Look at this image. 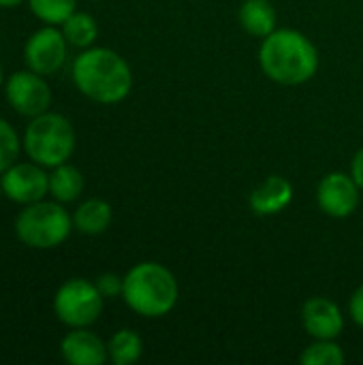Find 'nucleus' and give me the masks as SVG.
Listing matches in <instances>:
<instances>
[{"label": "nucleus", "instance_id": "2eb2a0df", "mask_svg": "<svg viewBox=\"0 0 363 365\" xmlns=\"http://www.w3.org/2000/svg\"><path fill=\"white\" fill-rule=\"evenodd\" d=\"M237 19L242 28L257 38H265L276 30V9L270 0H246L240 6Z\"/></svg>", "mask_w": 363, "mask_h": 365}, {"label": "nucleus", "instance_id": "cd10ccee", "mask_svg": "<svg viewBox=\"0 0 363 365\" xmlns=\"http://www.w3.org/2000/svg\"><path fill=\"white\" fill-rule=\"evenodd\" d=\"M92 2H101V0H92Z\"/></svg>", "mask_w": 363, "mask_h": 365}, {"label": "nucleus", "instance_id": "4be33fe9", "mask_svg": "<svg viewBox=\"0 0 363 365\" xmlns=\"http://www.w3.org/2000/svg\"><path fill=\"white\" fill-rule=\"evenodd\" d=\"M96 289L101 291V295L105 299H116V297H122V289H124V276H118L113 272H107V274H101L96 280H94Z\"/></svg>", "mask_w": 363, "mask_h": 365}, {"label": "nucleus", "instance_id": "9b49d317", "mask_svg": "<svg viewBox=\"0 0 363 365\" xmlns=\"http://www.w3.org/2000/svg\"><path fill=\"white\" fill-rule=\"evenodd\" d=\"M302 323L315 340H336L344 331V314L327 297H310L302 308Z\"/></svg>", "mask_w": 363, "mask_h": 365}, {"label": "nucleus", "instance_id": "412c9836", "mask_svg": "<svg viewBox=\"0 0 363 365\" xmlns=\"http://www.w3.org/2000/svg\"><path fill=\"white\" fill-rule=\"evenodd\" d=\"M21 152H24V143L19 133L13 128L9 120L0 118V173L6 171L13 163H17Z\"/></svg>", "mask_w": 363, "mask_h": 365}, {"label": "nucleus", "instance_id": "20e7f679", "mask_svg": "<svg viewBox=\"0 0 363 365\" xmlns=\"http://www.w3.org/2000/svg\"><path fill=\"white\" fill-rule=\"evenodd\" d=\"M21 143L26 158L39 163L45 169H53L62 163H68L75 154L77 133L66 115L58 111H45L28 120Z\"/></svg>", "mask_w": 363, "mask_h": 365}, {"label": "nucleus", "instance_id": "aec40b11", "mask_svg": "<svg viewBox=\"0 0 363 365\" xmlns=\"http://www.w3.org/2000/svg\"><path fill=\"white\" fill-rule=\"evenodd\" d=\"M344 359V351L336 340H315V344L306 346L300 357L304 365H340Z\"/></svg>", "mask_w": 363, "mask_h": 365}, {"label": "nucleus", "instance_id": "393cba45", "mask_svg": "<svg viewBox=\"0 0 363 365\" xmlns=\"http://www.w3.org/2000/svg\"><path fill=\"white\" fill-rule=\"evenodd\" d=\"M26 0H0V9H17Z\"/></svg>", "mask_w": 363, "mask_h": 365}, {"label": "nucleus", "instance_id": "5701e85b", "mask_svg": "<svg viewBox=\"0 0 363 365\" xmlns=\"http://www.w3.org/2000/svg\"><path fill=\"white\" fill-rule=\"evenodd\" d=\"M349 314H351V319H353V323H355L357 327H363V284L351 295Z\"/></svg>", "mask_w": 363, "mask_h": 365}, {"label": "nucleus", "instance_id": "7ed1b4c3", "mask_svg": "<svg viewBox=\"0 0 363 365\" xmlns=\"http://www.w3.org/2000/svg\"><path fill=\"white\" fill-rule=\"evenodd\" d=\"M180 297L173 272L160 263L143 261L131 267L124 276L122 299L143 319H160L169 314Z\"/></svg>", "mask_w": 363, "mask_h": 365}, {"label": "nucleus", "instance_id": "bb28decb", "mask_svg": "<svg viewBox=\"0 0 363 365\" xmlns=\"http://www.w3.org/2000/svg\"><path fill=\"white\" fill-rule=\"evenodd\" d=\"M0 199H4V190H2V180H0Z\"/></svg>", "mask_w": 363, "mask_h": 365}, {"label": "nucleus", "instance_id": "39448f33", "mask_svg": "<svg viewBox=\"0 0 363 365\" xmlns=\"http://www.w3.org/2000/svg\"><path fill=\"white\" fill-rule=\"evenodd\" d=\"M13 231L17 242L32 250H53L68 240L71 231H75L73 214L56 199H41L17 212Z\"/></svg>", "mask_w": 363, "mask_h": 365}, {"label": "nucleus", "instance_id": "f257e3e1", "mask_svg": "<svg viewBox=\"0 0 363 365\" xmlns=\"http://www.w3.org/2000/svg\"><path fill=\"white\" fill-rule=\"evenodd\" d=\"M71 77L75 88L98 105L122 103L133 90L128 62L109 47H88L73 60Z\"/></svg>", "mask_w": 363, "mask_h": 365}, {"label": "nucleus", "instance_id": "6e6552de", "mask_svg": "<svg viewBox=\"0 0 363 365\" xmlns=\"http://www.w3.org/2000/svg\"><path fill=\"white\" fill-rule=\"evenodd\" d=\"M68 47L62 28L45 24L26 38L21 49L24 66L43 77L56 75L68 58Z\"/></svg>", "mask_w": 363, "mask_h": 365}, {"label": "nucleus", "instance_id": "4468645a", "mask_svg": "<svg viewBox=\"0 0 363 365\" xmlns=\"http://www.w3.org/2000/svg\"><path fill=\"white\" fill-rule=\"evenodd\" d=\"M111 220H113L111 205L98 197H90V199L81 201L73 212L75 231H79L81 235H88V237L103 235L111 227Z\"/></svg>", "mask_w": 363, "mask_h": 365}, {"label": "nucleus", "instance_id": "423d86ee", "mask_svg": "<svg viewBox=\"0 0 363 365\" xmlns=\"http://www.w3.org/2000/svg\"><path fill=\"white\" fill-rule=\"evenodd\" d=\"M51 308L56 319L68 329L92 327L103 314L105 297L92 280L68 278L56 289Z\"/></svg>", "mask_w": 363, "mask_h": 365}, {"label": "nucleus", "instance_id": "a211bd4d", "mask_svg": "<svg viewBox=\"0 0 363 365\" xmlns=\"http://www.w3.org/2000/svg\"><path fill=\"white\" fill-rule=\"evenodd\" d=\"M107 353L113 365L137 364L143 355V340L133 329H120L107 340Z\"/></svg>", "mask_w": 363, "mask_h": 365}, {"label": "nucleus", "instance_id": "9d476101", "mask_svg": "<svg viewBox=\"0 0 363 365\" xmlns=\"http://www.w3.org/2000/svg\"><path fill=\"white\" fill-rule=\"evenodd\" d=\"M362 188L353 180V175H347L342 171L327 173L317 188V203L323 214L329 218H349L359 207Z\"/></svg>", "mask_w": 363, "mask_h": 365}, {"label": "nucleus", "instance_id": "f03ea898", "mask_svg": "<svg viewBox=\"0 0 363 365\" xmlns=\"http://www.w3.org/2000/svg\"><path fill=\"white\" fill-rule=\"evenodd\" d=\"M259 64L267 79L280 86H302L317 75L319 51L306 34L276 28L261 43Z\"/></svg>", "mask_w": 363, "mask_h": 365}, {"label": "nucleus", "instance_id": "b1692460", "mask_svg": "<svg viewBox=\"0 0 363 365\" xmlns=\"http://www.w3.org/2000/svg\"><path fill=\"white\" fill-rule=\"evenodd\" d=\"M351 175L353 180L359 184V188L363 190V148L353 156V163H351Z\"/></svg>", "mask_w": 363, "mask_h": 365}, {"label": "nucleus", "instance_id": "1a4fd4ad", "mask_svg": "<svg viewBox=\"0 0 363 365\" xmlns=\"http://www.w3.org/2000/svg\"><path fill=\"white\" fill-rule=\"evenodd\" d=\"M4 199L24 207L49 197V169L34 160H17L0 173Z\"/></svg>", "mask_w": 363, "mask_h": 365}, {"label": "nucleus", "instance_id": "f8f14e48", "mask_svg": "<svg viewBox=\"0 0 363 365\" xmlns=\"http://www.w3.org/2000/svg\"><path fill=\"white\" fill-rule=\"evenodd\" d=\"M60 357L68 365H103L109 361L107 342L90 327L71 329L60 340Z\"/></svg>", "mask_w": 363, "mask_h": 365}, {"label": "nucleus", "instance_id": "ddd939ff", "mask_svg": "<svg viewBox=\"0 0 363 365\" xmlns=\"http://www.w3.org/2000/svg\"><path fill=\"white\" fill-rule=\"evenodd\" d=\"M293 201V184L282 175L265 178L252 192H250V210L257 216H276L285 212Z\"/></svg>", "mask_w": 363, "mask_h": 365}, {"label": "nucleus", "instance_id": "dca6fc26", "mask_svg": "<svg viewBox=\"0 0 363 365\" xmlns=\"http://www.w3.org/2000/svg\"><path fill=\"white\" fill-rule=\"evenodd\" d=\"M86 188V180L83 173L71 165V163H62L53 169H49V197L56 199L58 203H75Z\"/></svg>", "mask_w": 363, "mask_h": 365}, {"label": "nucleus", "instance_id": "a878e982", "mask_svg": "<svg viewBox=\"0 0 363 365\" xmlns=\"http://www.w3.org/2000/svg\"><path fill=\"white\" fill-rule=\"evenodd\" d=\"M4 81H6V75H4V68H2V64H0V92H2V88H4Z\"/></svg>", "mask_w": 363, "mask_h": 365}, {"label": "nucleus", "instance_id": "f3484780", "mask_svg": "<svg viewBox=\"0 0 363 365\" xmlns=\"http://www.w3.org/2000/svg\"><path fill=\"white\" fill-rule=\"evenodd\" d=\"M60 28H62V34H64V38L68 41V45L75 47V49H88V47H92V45L96 43V38H98V24H96V19H94L90 13H86V11H75V13H71V15L60 24Z\"/></svg>", "mask_w": 363, "mask_h": 365}, {"label": "nucleus", "instance_id": "0eeeda50", "mask_svg": "<svg viewBox=\"0 0 363 365\" xmlns=\"http://www.w3.org/2000/svg\"><path fill=\"white\" fill-rule=\"evenodd\" d=\"M2 92L11 109L26 120H32L49 111L51 101H53L47 79L26 66L6 77Z\"/></svg>", "mask_w": 363, "mask_h": 365}, {"label": "nucleus", "instance_id": "6ab92c4d", "mask_svg": "<svg viewBox=\"0 0 363 365\" xmlns=\"http://www.w3.org/2000/svg\"><path fill=\"white\" fill-rule=\"evenodd\" d=\"M30 13L51 26H60L71 13L77 11V0H26Z\"/></svg>", "mask_w": 363, "mask_h": 365}]
</instances>
